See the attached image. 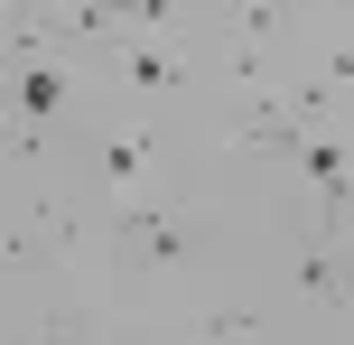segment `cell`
Listing matches in <instances>:
<instances>
[{"label":"cell","mask_w":354,"mask_h":345,"mask_svg":"<svg viewBox=\"0 0 354 345\" xmlns=\"http://www.w3.org/2000/svg\"><path fill=\"white\" fill-rule=\"evenodd\" d=\"M56 93H66V84H56L47 66H28V75H19V122H47V112H56Z\"/></svg>","instance_id":"cell-2"},{"label":"cell","mask_w":354,"mask_h":345,"mask_svg":"<svg viewBox=\"0 0 354 345\" xmlns=\"http://www.w3.org/2000/svg\"><path fill=\"white\" fill-rule=\"evenodd\" d=\"M112 252H122L131 271H168V261H187V224H177V215H149V205H131V215L112 224Z\"/></svg>","instance_id":"cell-1"},{"label":"cell","mask_w":354,"mask_h":345,"mask_svg":"<svg viewBox=\"0 0 354 345\" xmlns=\"http://www.w3.org/2000/svg\"><path fill=\"white\" fill-rule=\"evenodd\" d=\"M131 84H140V93H168V84H177V66H168L159 47H140V56H131Z\"/></svg>","instance_id":"cell-3"}]
</instances>
